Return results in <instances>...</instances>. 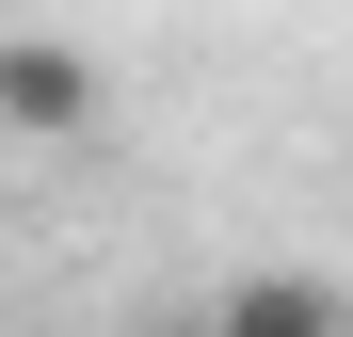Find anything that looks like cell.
<instances>
[{
	"mask_svg": "<svg viewBox=\"0 0 353 337\" xmlns=\"http://www.w3.org/2000/svg\"><path fill=\"white\" fill-rule=\"evenodd\" d=\"M0 129L17 145H81L97 129V65L65 32H0Z\"/></svg>",
	"mask_w": 353,
	"mask_h": 337,
	"instance_id": "cell-1",
	"label": "cell"
},
{
	"mask_svg": "<svg viewBox=\"0 0 353 337\" xmlns=\"http://www.w3.org/2000/svg\"><path fill=\"white\" fill-rule=\"evenodd\" d=\"M209 337H353V289L337 273H241L209 305Z\"/></svg>",
	"mask_w": 353,
	"mask_h": 337,
	"instance_id": "cell-2",
	"label": "cell"
},
{
	"mask_svg": "<svg viewBox=\"0 0 353 337\" xmlns=\"http://www.w3.org/2000/svg\"><path fill=\"white\" fill-rule=\"evenodd\" d=\"M145 337H209V321H145Z\"/></svg>",
	"mask_w": 353,
	"mask_h": 337,
	"instance_id": "cell-3",
	"label": "cell"
}]
</instances>
